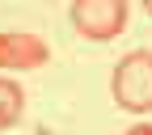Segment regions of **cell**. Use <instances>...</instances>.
Instances as JSON below:
<instances>
[{"label":"cell","instance_id":"obj_7","mask_svg":"<svg viewBox=\"0 0 152 135\" xmlns=\"http://www.w3.org/2000/svg\"><path fill=\"white\" fill-rule=\"evenodd\" d=\"M38 135H55V131H47V127H42V131H38Z\"/></svg>","mask_w":152,"mask_h":135},{"label":"cell","instance_id":"obj_3","mask_svg":"<svg viewBox=\"0 0 152 135\" xmlns=\"http://www.w3.org/2000/svg\"><path fill=\"white\" fill-rule=\"evenodd\" d=\"M51 59V47L38 34H0V72H34Z\"/></svg>","mask_w":152,"mask_h":135},{"label":"cell","instance_id":"obj_6","mask_svg":"<svg viewBox=\"0 0 152 135\" xmlns=\"http://www.w3.org/2000/svg\"><path fill=\"white\" fill-rule=\"evenodd\" d=\"M144 9H148V13H152V0H144Z\"/></svg>","mask_w":152,"mask_h":135},{"label":"cell","instance_id":"obj_4","mask_svg":"<svg viewBox=\"0 0 152 135\" xmlns=\"http://www.w3.org/2000/svg\"><path fill=\"white\" fill-rule=\"evenodd\" d=\"M21 110H26V93L17 80H9V76H0V131L13 127L17 118H21Z\"/></svg>","mask_w":152,"mask_h":135},{"label":"cell","instance_id":"obj_5","mask_svg":"<svg viewBox=\"0 0 152 135\" xmlns=\"http://www.w3.org/2000/svg\"><path fill=\"white\" fill-rule=\"evenodd\" d=\"M127 135H152V123H135V127H127Z\"/></svg>","mask_w":152,"mask_h":135},{"label":"cell","instance_id":"obj_2","mask_svg":"<svg viewBox=\"0 0 152 135\" xmlns=\"http://www.w3.org/2000/svg\"><path fill=\"white\" fill-rule=\"evenodd\" d=\"M72 26L80 38L106 42L127 26V0H72Z\"/></svg>","mask_w":152,"mask_h":135},{"label":"cell","instance_id":"obj_1","mask_svg":"<svg viewBox=\"0 0 152 135\" xmlns=\"http://www.w3.org/2000/svg\"><path fill=\"white\" fill-rule=\"evenodd\" d=\"M114 106L127 114H152V51H127L110 76Z\"/></svg>","mask_w":152,"mask_h":135}]
</instances>
